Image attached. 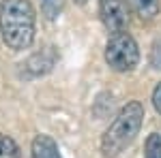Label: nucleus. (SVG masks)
Listing matches in <instances>:
<instances>
[{"instance_id":"1","label":"nucleus","mask_w":161,"mask_h":158,"mask_svg":"<svg viewBox=\"0 0 161 158\" xmlns=\"http://www.w3.org/2000/svg\"><path fill=\"white\" fill-rule=\"evenodd\" d=\"M35 7L30 0H2L0 4V34L9 49L22 51L35 41Z\"/></svg>"},{"instance_id":"2","label":"nucleus","mask_w":161,"mask_h":158,"mask_svg":"<svg viewBox=\"0 0 161 158\" xmlns=\"http://www.w3.org/2000/svg\"><path fill=\"white\" fill-rule=\"evenodd\" d=\"M142 122H144L142 103H137V100L127 103L101 137V154L105 158H114L120 152H125L137 137L140 128H142Z\"/></svg>"},{"instance_id":"3","label":"nucleus","mask_w":161,"mask_h":158,"mask_svg":"<svg viewBox=\"0 0 161 158\" xmlns=\"http://www.w3.org/2000/svg\"><path fill=\"white\" fill-rule=\"evenodd\" d=\"M105 62L110 64V69L118 71V73L133 71L140 62V49H137V43L133 41V37L127 32L112 34L105 45Z\"/></svg>"},{"instance_id":"4","label":"nucleus","mask_w":161,"mask_h":158,"mask_svg":"<svg viewBox=\"0 0 161 158\" xmlns=\"http://www.w3.org/2000/svg\"><path fill=\"white\" fill-rule=\"evenodd\" d=\"M99 17L112 34L127 32V7L125 0H99Z\"/></svg>"},{"instance_id":"5","label":"nucleus","mask_w":161,"mask_h":158,"mask_svg":"<svg viewBox=\"0 0 161 158\" xmlns=\"http://www.w3.org/2000/svg\"><path fill=\"white\" fill-rule=\"evenodd\" d=\"M32 158H62L58 143L52 139L50 135H37L32 139Z\"/></svg>"},{"instance_id":"6","label":"nucleus","mask_w":161,"mask_h":158,"mask_svg":"<svg viewBox=\"0 0 161 158\" xmlns=\"http://www.w3.org/2000/svg\"><path fill=\"white\" fill-rule=\"evenodd\" d=\"M127 4H129L131 11L136 13L140 19H144V22L153 19L161 9L159 0H127Z\"/></svg>"},{"instance_id":"7","label":"nucleus","mask_w":161,"mask_h":158,"mask_svg":"<svg viewBox=\"0 0 161 158\" xmlns=\"http://www.w3.org/2000/svg\"><path fill=\"white\" fill-rule=\"evenodd\" d=\"M0 158H22L19 145L13 141L11 137L0 133Z\"/></svg>"},{"instance_id":"8","label":"nucleus","mask_w":161,"mask_h":158,"mask_svg":"<svg viewBox=\"0 0 161 158\" xmlns=\"http://www.w3.org/2000/svg\"><path fill=\"white\" fill-rule=\"evenodd\" d=\"M144 158H161V135L153 133L148 135L144 143Z\"/></svg>"},{"instance_id":"9","label":"nucleus","mask_w":161,"mask_h":158,"mask_svg":"<svg viewBox=\"0 0 161 158\" xmlns=\"http://www.w3.org/2000/svg\"><path fill=\"white\" fill-rule=\"evenodd\" d=\"M62 4L64 0H41V11L47 19H56L62 11Z\"/></svg>"},{"instance_id":"10","label":"nucleus","mask_w":161,"mask_h":158,"mask_svg":"<svg viewBox=\"0 0 161 158\" xmlns=\"http://www.w3.org/2000/svg\"><path fill=\"white\" fill-rule=\"evenodd\" d=\"M153 105H155L157 113H161V81L157 84V88L153 90Z\"/></svg>"},{"instance_id":"11","label":"nucleus","mask_w":161,"mask_h":158,"mask_svg":"<svg viewBox=\"0 0 161 158\" xmlns=\"http://www.w3.org/2000/svg\"><path fill=\"white\" fill-rule=\"evenodd\" d=\"M73 2H75V4H86L88 0H73Z\"/></svg>"}]
</instances>
